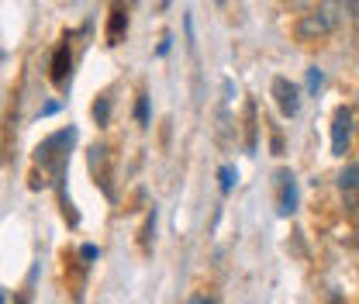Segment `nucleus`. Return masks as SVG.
Instances as JSON below:
<instances>
[{"label":"nucleus","instance_id":"f257e3e1","mask_svg":"<svg viewBox=\"0 0 359 304\" xmlns=\"http://www.w3.org/2000/svg\"><path fill=\"white\" fill-rule=\"evenodd\" d=\"M73 142H76V128L69 125V128L48 135L45 142H39V149H35V163H42L45 170H52V183H55L59 190H62V173H66Z\"/></svg>","mask_w":359,"mask_h":304},{"label":"nucleus","instance_id":"f03ea898","mask_svg":"<svg viewBox=\"0 0 359 304\" xmlns=\"http://www.w3.org/2000/svg\"><path fill=\"white\" fill-rule=\"evenodd\" d=\"M349 138H353V111L335 107V114H332V156H346Z\"/></svg>","mask_w":359,"mask_h":304},{"label":"nucleus","instance_id":"7ed1b4c3","mask_svg":"<svg viewBox=\"0 0 359 304\" xmlns=\"http://www.w3.org/2000/svg\"><path fill=\"white\" fill-rule=\"evenodd\" d=\"M273 97H276V104H280V111H283L287 118L297 114V107H301V90L294 87L287 77H276V80H273Z\"/></svg>","mask_w":359,"mask_h":304},{"label":"nucleus","instance_id":"20e7f679","mask_svg":"<svg viewBox=\"0 0 359 304\" xmlns=\"http://www.w3.org/2000/svg\"><path fill=\"white\" fill-rule=\"evenodd\" d=\"M69 70H73V52H69V39H66V42L52 52V70H48V80L62 87V84H66V77H69Z\"/></svg>","mask_w":359,"mask_h":304},{"label":"nucleus","instance_id":"39448f33","mask_svg":"<svg viewBox=\"0 0 359 304\" xmlns=\"http://www.w3.org/2000/svg\"><path fill=\"white\" fill-rule=\"evenodd\" d=\"M328 28H332L328 14H304V18L297 21V39H301V42H311L318 35H325Z\"/></svg>","mask_w":359,"mask_h":304},{"label":"nucleus","instance_id":"423d86ee","mask_svg":"<svg viewBox=\"0 0 359 304\" xmlns=\"http://www.w3.org/2000/svg\"><path fill=\"white\" fill-rule=\"evenodd\" d=\"M297 211V180L294 173H280V215H294Z\"/></svg>","mask_w":359,"mask_h":304},{"label":"nucleus","instance_id":"0eeeda50","mask_svg":"<svg viewBox=\"0 0 359 304\" xmlns=\"http://www.w3.org/2000/svg\"><path fill=\"white\" fill-rule=\"evenodd\" d=\"M128 32V11L125 7H111V18H107V45H118Z\"/></svg>","mask_w":359,"mask_h":304},{"label":"nucleus","instance_id":"6e6552de","mask_svg":"<svg viewBox=\"0 0 359 304\" xmlns=\"http://www.w3.org/2000/svg\"><path fill=\"white\" fill-rule=\"evenodd\" d=\"M339 187H342V190H356L359 187V163L346 166V170L339 173Z\"/></svg>","mask_w":359,"mask_h":304},{"label":"nucleus","instance_id":"1a4fd4ad","mask_svg":"<svg viewBox=\"0 0 359 304\" xmlns=\"http://www.w3.org/2000/svg\"><path fill=\"white\" fill-rule=\"evenodd\" d=\"M107 111H111V97L104 93L100 100H93V118H97V125H107Z\"/></svg>","mask_w":359,"mask_h":304},{"label":"nucleus","instance_id":"9d476101","mask_svg":"<svg viewBox=\"0 0 359 304\" xmlns=\"http://www.w3.org/2000/svg\"><path fill=\"white\" fill-rule=\"evenodd\" d=\"M218 180H222L224 194H231V190H235V183H238V173H235L231 166H222V170H218Z\"/></svg>","mask_w":359,"mask_h":304},{"label":"nucleus","instance_id":"9b49d317","mask_svg":"<svg viewBox=\"0 0 359 304\" xmlns=\"http://www.w3.org/2000/svg\"><path fill=\"white\" fill-rule=\"evenodd\" d=\"M135 118H138L142 125H149V97H145V93H142L138 104H135Z\"/></svg>","mask_w":359,"mask_h":304},{"label":"nucleus","instance_id":"f8f14e48","mask_svg":"<svg viewBox=\"0 0 359 304\" xmlns=\"http://www.w3.org/2000/svg\"><path fill=\"white\" fill-rule=\"evenodd\" d=\"M321 80H325V77H321V70H318V66H311V70H308V90H318L321 87Z\"/></svg>","mask_w":359,"mask_h":304},{"label":"nucleus","instance_id":"ddd939ff","mask_svg":"<svg viewBox=\"0 0 359 304\" xmlns=\"http://www.w3.org/2000/svg\"><path fill=\"white\" fill-rule=\"evenodd\" d=\"M80 256H83L87 263H93L97 256H100V249H97V246H83V249H80Z\"/></svg>","mask_w":359,"mask_h":304},{"label":"nucleus","instance_id":"4468645a","mask_svg":"<svg viewBox=\"0 0 359 304\" xmlns=\"http://www.w3.org/2000/svg\"><path fill=\"white\" fill-rule=\"evenodd\" d=\"M55 111H59V104H55V100H48V104H45L39 114H42V118H48V114H55Z\"/></svg>","mask_w":359,"mask_h":304},{"label":"nucleus","instance_id":"2eb2a0df","mask_svg":"<svg viewBox=\"0 0 359 304\" xmlns=\"http://www.w3.org/2000/svg\"><path fill=\"white\" fill-rule=\"evenodd\" d=\"M187 304H215V301H211L208 294H194V298H190V301H187Z\"/></svg>","mask_w":359,"mask_h":304},{"label":"nucleus","instance_id":"dca6fc26","mask_svg":"<svg viewBox=\"0 0 359 304\" xmlns=\"http://www.w3.org/2000/svg\"><path fill=\"white\" fill-rule=\"evenodd\" d=\"M170 42H173V39H170V35H166V39H163V42H159V48H156V52H159V55H166V52H170Z\"/></svg>","mask_w":359,"mask_h":304},{"label":"nucleus","instance_id":"f3484780","mask_svg":"<svg viewBox=\"0 0 359 304\" xmlns=\"http://www.w3.org/2000/svg\"><path fill=\"white\" fill-rule=\"evenodd\" d=\"M0 304H4V294H0Z\"/></svg>","mask_w":359,"mask_h":304}]
</instances>
